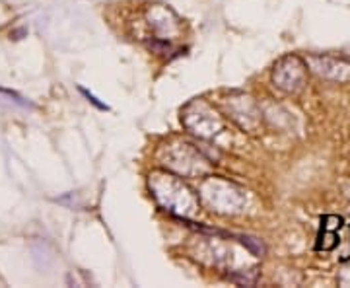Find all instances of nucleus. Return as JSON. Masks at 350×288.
Wrapping results in <instances>:
<instances>
[{"label":"nucleus","instance_id":"obj_3","mask_svg":"<svg viewBox=\"0 0 350 288\" xmlns=\"http://www.w3.org/2000/svg\"><path fill=\"white\" fill-rule=\"evenodd\" d=\"M200 195L206 200L213 211L224 214H234L241 211L243 202H245V195L243 191L238 189L234 183L224 181V179H206L200 187Z\"/></svg>","mask_w":350,"mask_h":288},{"label":"nucleus","instance_id":"obj_7","mask_svg":"<svg viewBox=\"0 0 350 288\" xmlns=\"http://www.w3.org/2000/svg\"><path fill=\"white\" fill-rule=\"evenodd\" d=\"M146 16L150 20V25L154 27V31L160 34V36H165V39H167V36L172 31H177V18H175V14L170 8L154 6V8H150L146 12Z\"/></svg>","mask_w":350,"mask_h":288},{"label":"nucleus","instance_id":"obj_8","mask_svg":"<svg viewBox=\"0 0 350 288\" xmlns=\"http://www.w3.org/2000/svg\"><path fill=\"white\" fill-rule=\"evenodd\" d=\"M337 244H338L337 232L321 228V234H319V241H317L315 250H317V251H331V250H335V248H337Z\"/></svg>","mask_w":350,"mask_h":288},{"label":"nucleus","instance_id":"obj_1","mask_svg":"<svg viewBox=\"0 0 350 288\" xmlns=\"http://www.w3.org/2000/svg\"><path fill=\"white\" fill-rule=\"evenodd\" d=\"M150 189L156 200L177 218H187L197 211V199L179 177L156 172L150 176Z\"/></svg>","mask_w":350,"mask_h":288},{"label":"nucleus","instance_id":"obj_5","mask_svg":"<svg viewBox=\"0 0 350 288\" xmlns=\"http://www.w3.org/2000/svg\"><path fill=\"white\" fill-rule=\"evenodd\" d=\"M308 68L313 75H317L329 82H350V63L338 57H329V55H310L308 57Z\"/></svg>","mask_w":350,"mask_h":288},{"label":"nucleus","instance_id":"obj_9","mask_svg":"<svg viewBox=\"0 0 350 288\" xmlns=\"http://www.w3.org/2000/svg\"><path fill=\"white\" fill-rule=\"evenodd\" d=\"M239 241L247 248V250L253 253V255H257V257H261L265 255V246L261 244V239L257 238H251V236H238Z\"/></svg>","mask_w":350,"mask_h":288},{"label":"nucleus","instance_id":"obj_2","mask_svg":"<svg viewBox=\"0 0 350 288\" xmlns=\"http://www.w3.org/2000/svg\"><path fill=\"white\" fill-rule=\"evenodd\" d=\"M181 121L193 135H197L199 138H214L224 129L222 117L204 100L191 101L181 112Z\"/></svg>","mask_w":350,"mask_h":288},{"label":"nucleus","instance_id":"obj_6","mask_svg":"<svg viewBox=\"0 0 350 288\" xmlns=\"http://www.w3.org/2000/svg\"><path fill=\"white\" fill-rule=\"evenodd\" d=\"M197 158H202V156L197 150H193L191 144H177V148H167V162L165 163L170 168H174L175 172H179V174L193 176V174L206 172L204 166L187 162V160H197Z\"/></svg>","mask_w":350,"mask_h":288},{"label":"nucleus","instance_id":"obj_10","mask_svg":"<svg viewBox=\"0 0 350 288\" xmlns=\"http://www.w3.org/2000/svg\"><path fill=\"white\" fill-rule=\"evenodd\" d=\"M321 224H323L325 230H333V232H337V230L342 228V218L337 216V214H329V216L323 218V222H321Z\"/></svg>","mask_w":350,"mask_h":288},{"label":"nucleus","instance_id":"obj_4","mask_svg":"<svg viewBox=\"0 0 350 288\" xmlns=\"http://www.w3.org/2000/svg\"><path fill=\"white\" fill-rule=\"evenodd\" d=\"M306 75H308V64L296 55H288L275 64L273 82L276 88L286 94H298L306 84Z\"/></svg>","mask_w":350,"mask_h":288}]
</instances>
